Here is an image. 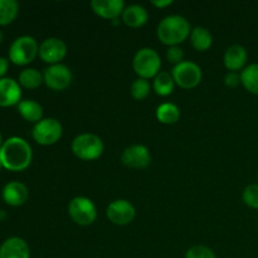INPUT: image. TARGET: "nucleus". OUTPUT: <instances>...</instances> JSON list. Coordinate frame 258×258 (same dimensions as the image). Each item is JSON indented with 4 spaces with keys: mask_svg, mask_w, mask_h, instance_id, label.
<instances>
[{
    "mask_svg": "<svg viewBox=\"0 0 258 258\" xmlns=\"http://www.w3.org/2000/svg\"><path fill=\"white\" fill-rule=\"evenodd\" d=\"M33 151L29 144L22 138H9L0 149V161L7 170L23 171L30 165Z\"/></svg>",
    "mask_w": 258,
    "mask_h": 258,
    "instance_id": "f257e3e1",
    "label": "nucleus"
},
{
    "mask_svg": "<svg viewBox=\"0 0 258 258\" xmlns=\"http://www.w3.org/2000/svg\"><path fill=\"white\" fill-rule=\"evenodd\" d=\"M190 23L181 15H168L158 25L156 35L163 44L175 47L190 35Z\"/></svg>",
    "mask_w": 258,
    "mask_h": 258,
    "instance_id": "f03ea898",
    "label": "nucleus"
},
{
    "mask_svg": "<svg viewBox=\"0 0 258 258\" xmlns=\"http://www.w3.org/2000/svg\"><path fill=\"white\" fill-rule=\"evenodd\" d=\"M72 153L83 161H92L100 158L105 150L103 141L95 134L85 133L76 136L72 141Z\"/></svg>",
    "mask_w": 258,
    "mask_h": 258,
    "instance_id": "7ed1b4c3",
    "label": "nucleus"
},
{
    "mask_svg": "<svg viewBox=\"0 0 258 258\" xmlns=\"http://www.w3.org/2000/svg\"><path fill=\"white\" fill-rule=\"evenodd\" d=\"M133 68L139 78H155L158 73H160V55L153 48H141L134 55Z\"/></svg>",
    "mask_w": 258,
    "mask_h": 258,
    "instance_id": "20e7f679",
    "label": "nucleus"
},
{
    "mask_svg": "<svg viewBox=\"0 0 258 258\" xmlns=\"http://www.w3.org/2000/svg\"><path fill=\"white\" fill-rule=\"evenodd\" d=\"M39 53L37 40L29 35H22L12 43L9 48V59L17 66L32 63Z\"/></svg>",
    "mask_w": 258,
    "mask_h": 258,
    "instance_id": "39448f33",
    "label": "nucleus"
},
{
    "mask_svg": "<svg viewBox=\"0 0 258 258\" xmlns=\"http://www.w3.org/2000/svg\"><path fill=\"white\" fill-rule=\"evenodd\" d=\"M63 135V126L57 118L47 117L34 125L32 130V138L39 145H54Z\"/></svg>",
    "mask_w": 258,
    "mask_h": 258,
    "instance_id": "423d86ee",
    "label": "nucleus"
},
{
    "mask_svg": "<svg viewBox=\"0 0 258 258\" xmlns=\"http://www.w3.org/2000/svg\"><path fill=\"white\" fill-rule=\"evenodd\" d=\"M68 214L78 226H91L97 218V208L90 198L76 197L68 204Z\"/></svg>",
    "mask_w": 258,
    "mask_h": 258,
    "instance_id": "0eeeda50",
    "label": "nucleus"
},
{
    "mask_svg": "<svg viewBox=\"0 0 258 258\" xmlns=\"http://www.w3.org/2000/svg\"><path fill=\"white\" fill-rule=\"evenodd\" d=\"M171 76L175 85H178L179 87L183 90H191L202 82L203 73H202V68L197 63L184 60L180 64L174 66Z\"/></svg>",
    "mask_w": 258,
    "mask_h": 258,
    "instance_id": "6e6552de",
    "label": "nucleus"
},
{
    "mask_svg": "<svg viewBox=\"0 0 258 258\" xmlns=\"http://www.w3.org/2000/svg\"><path fill=\"white\" fill-rule=\"evenodd\" d=\"M43 77H44V83L47 85V87L52 91H57V92L64 91L66 88L70 87L73 80L71 70L62 63L45 68Z\"/></svg>",
    "mask_w": 258,
    "mask_h": 258,
    "instance_id": "1a4fd4ad",
    "label": "nucleus"
},
{
    "mask_svg": "<svg viewBox=\"0 0 258 258\" xmlns=\"http://www.w3.org/2000/svg\"><path fill=\"white\" fill-rule=\"evenodd\" d=\"M106 216L108 221L116 226H127L135 219L136 209L133 203L126 199H117L108 204L106 209Z\"/></svg>",
    "mask_w": 258,
    "mask_h": 258,
    "instance_id": "9d476101",
    "label": "nucleus"
},
{
    "mask_svg": "<svg viewBox=\"0 0 258 258\" xmlns=\"http://www.w3.org/2000/svg\"><path fill=\"white\" fill-rule=\"evenodd\" d=\"M38 55L43 62L48 63L49 66L58 64L67 55V45L59 38H47L40 43Z\"/></svg>",
    "mask_w": 258,
    "mask_h": 258,
    "instance_id": "9b49d317",
    "label": "nucleus"
},
{
    "mask_svg": "<svg viewBox=\"0 0 258 258\" xmlns=\"http://www.w3.org/2000/svg\"><path fill=\"white\" fill-rule=\"evenodd\" d=\"M121 163L130 169H146L151 163V155L145 145H131L121 154Z\"/></svg>",
    "mask_w": 258,
    "mask_h": 258,
    "instance_id": "f8f14e48",
    "label": "nucleus"
},
{
    "mask_svg": "<svg viewBox=\"0 0 258 258\" xmlns=\"http://www.w3.org/2000/svg\"><path fill=\"white\" fill-rule=\"evenodd\" d=\"M22 98V87L13 78H0V107L19 105Z\"/></svg>",
    "mask_w": 258,
    "mask_h": 258,
    "instance_id": "ddd939ff",
    "label": "nucleus"
},
{
    "mask_svg": "<svg viewBox=\"0 0 258 258\" xmlns=\"http://www.w3.org/2000/svg\"><path fill=\"white\" fill-rule=\"evenodd\" d=\"M91 8L98 17L113 20L122 15L125 10V3L123 0H92Z\"/></svg>",
    "mask_w": 258,
    "mask_h": 258,
    "instance_id": "4468645a",
    "label": "nucleus"
},
{
    "mask_svg": "<svg viewBox=\"0 0 258 258\" xmlns=\"http://www.w3.org/2000/svg\"><path fill=\"white\" fill-rule=\"evenodd\" d=\"M0 258H30L29 246L20 237H10L0 246Z\"/></svg>",
    "mask_w": 258,
    "mask_h": 258,
    "instance_id": "2eb2a0df",
    "label": "nucleus"
},
{
    "mask_svg": "<svg viewBox=\"0 0 258 258\" xmlns=\"http://www.w3.org/2000/svg\"><path fill=\"white\" fill-rule=\"evenodd\" d=\"M29 191L20 181H10L3 188V199L10 207H20L28 201Z\"/></svg>",
    "mask_w": 258,
    "mask_h": 258,
    "instance_id": "dca6fc26",
    "label": "nucleus"
},
{
    "mask_svg": "<svg viewBox=\"0 0 258 258\" xmlns=\"http://www.w3.org/2000/svg\"><path fill=\"white\" fill-rule=\"evenodd\" d=\"M247 59H248V53L246 48L239 44H233L226 50L223 57L224 66L229 72H238L243 71L246 66Z\"/></svg>",
    "mask_w": 258,
    "mask_h": 258,
    "instance_id": "f3484780",
    "label": "nucleus"
},
{
    "mask_svg": "<svg viewBox=\"0 0 258 258\" xmlns=\"http://www.w3.org/2000/svg\"><path fill=\"white\" fill-rule=\"evenodd\" d=\"M122 22L130 28H141L148 23L149 13L144 7L138 4L128 5L125 8L122 15Z\"/></svg>",
    "mask_w": 258,
    "mask_h": 258,
    "instance_id": "a211bd4d",
    "label": "nucleus"
},
{
    "mask_svg": "<svg viewBox=\"0 0 258 258\" xmlns=\"http://www.w3.org/2000/svg\"><path fill=\"white\" fill-rule=\"evenodd\" d=\"M18 112L25 121L39 122L43 120V107L33 100H23L18 105Z\"/></svg>",
    "mask_w": 258,
    "mask_h": 258,
    "instance_id": "6ab92c4d",
    "label": "nucleus"
},
{
    "mask_svg": "<svg viewBox=\"0 0 258 258\" xmlns=\"http://www.w3.org/2000/svg\"><path fill=\"white\" fill-rule=\"evenodd\" d=\"M190 43L196 50L206 52L211 48L212 43H213V37L207 28L196 27L194 29H191Z\"/></svg>",
    "mask_w": 258,
    "mask_h": 258,
    "instance_id": "aec40b11",
    "label": "nucleus"
},
{
    "mask_svg": "<svg viewBox=\"0 0 258 258\" xmlns=\"http://www.w3.org/2000/svg\"><path fill=\"white\" fill-rule=\"evenodd\" d=\"M156 118L159 122L164 123V125H173V123L178 122L180 118V110L174 103H161L156 108Z\"/></svg>",
    "mask_w": 258,
    "mask_h": 258,
    "instance_id": "412c9836",
    "label": "nucleus"
},
{
    "mask_svg": "<svg viewBox=\"0 0 258 258\" xmlns=\"http://www.w3.org/2000/svg\"><path fill=\"white\" fill-rule=\"evenodd\" d=\"M175 88V82L171 76V73L168 72H160L158 73L153 82V90L155 93L161 97H166V96L171 95Z\"/></svg>",
    "mask_w": 258,
    "mask_h": 258,
    "instance_id": "4be33fe9",
    "label": "nucleus"
},
{
    "mask_svg": "<svg viewBox=\"0 0 258 258\" xmlns=\"http://www.w3.org/2000/svg\"><path fill=\"white\" fill-rule=\"evenodd\" d=\"M18 83L20 85V87H24L27 90H35L42 83H44V77L35 68H27L19 73Z\"/></svg>",
    "mask_w": 258,
    "mask_h": 258,
    "instance_id": "5701e85b",
    "label": "nucleus"
},
{
    "mask_svg": "<svg viewBox=\"0 0 258 258\" xmlns=\"http://www.w3.org/2000/svg\"><path fill=\"white\" fill-rule=\"evenodd\" d=\"M241 82L249 93L258 96V63L244 67L241 72Z\"/></svg>",
    "mask_w": 258,
    "mask_h": 258,
    "instance_id": "b1692460",
    "label": "nucleus"
},
{
    "mask_svg": "<svg viewBox=\"0 0 258 258\" xmlns=\"http://www.w3.org/2000/svg\"><path fill=\"white\" fill-rule=\"evenodd\" d=\"M19 5L15 0H0V25H8L17 18Z\"/></svg>",
    "mask_w": 258,
    "mask_h": 258,
    "instance_id": "393cba45",
    "label": "nucleus"
},
{
    "mask_svg": "<svg viewBox=\"0 0 258 258\" xmlns=\"http://www.w3.org/2000/svg\"><path fill=\"white\" fill-rule=\"evenodd\" d=\"M150 82H149V80H144V78H138V80L134 81L130 88L131 96L138 101L145 100V98L150 95Z\"/></svg>",
    "mask_w": 258,
    "mask_h": 258,
    "instance_id": "a878e982",
    "label": "nucleus"
},
{
    "mask_svg": "<svg viewBox=\"0 0 258 258\" xmlns=\"http://www.w3.org/2000/svg\"><path fill=\"white\" fill-rule=\"evenodd\" d=\"M244 204L252 209H258V184H249L242 194Z\"/></svg>",
    "mask_w": 258,
    "mask_h": 258,
    "instance_id": "bb28decb",
    "label": "nucleus"
},
{
    "mask_svg": "<svg viewBox=\"0 0 258 258\" xmlns=\"http://www.w3.org/2000/svg\"><path fill=\"white\" fill-rule=\"evenodd\" d=\"M185 258H217V256L209 247L197 244L186 251Z\"/></svg>",
    "mask_w": 258,
    "mask_h": 258,
    "instance_id": "cd10ccee",
    "label": "nucleus"
},
{
    "mask_svg": "<svg viewBox=\"0 0 258 258\" xmlns=\"http://www.w3.org/2000/svg\"><path fill=\"white\" fill-rule=\"evenodd\" d=\"M166 59L169 60V63H173V64L178 66L181 62H184V52L179 45L175 47H169L166 50Z\"/></svg>",
    "mask_w": 258,
    "mask_h": 258,
    "instance_id": "c85d7f7f",
    "label": "nucleus"
},
{
    "mask_svg": "<svg viewBox=\"0 0 258 258\" xmlns=\"http://www.w3.org/2000/svg\"><path fill=\"white\" fill-rule=\"evenodd\" d=\"M224 83L231 88H236L241 85V75L238 72H228L224 77Z\"/></svg>",
    "mask_w": 258,
    "mask_h": 258,
    "instance_id": "c756f323",
    "label": "nucleus"
},
{
    "mask_svg": "<svg viewBox=\"0 0 258 258\" xmlns=\"http://www.w3.org/2000/svg\"><path fill=\"white\" fill-rule=\"evenodd\" d=\"M151 4H153L154 7L159 8V9H164V8L166 7H170V5L173 4V0H160V2H159V0H153Z\"/></svg>",
    "mask_w": 258,
    "mask_h": 258,
    "instance_id": "7c9ffc66",
    "label": "nucleus"
},
{
    "mask_svg": "<svg viewBox=\"0 0 258 258\" xmlns=\"http://www.w3.org/2000/svg\"><path fill=\"white\" fill-rule=\"evenodd\" d=\"M8 67H9V62L7 58L0 57V78H4V75L7 73Z\"/></svg>",
    "mask_w": 258,
    "mask_h": 258,
    "instance_id": "2f4dec72",
    "label": "nucleus"
},
{
    "mask_svg": "<svg viewBox=\"0 0 258 258\" xmlns=\"http://www.w3.org/2000/svg\"><path fill=\"white\" fill-rule=\"evenodd\" d=\"M5 217H7V214H5V212H4V211H0V219L5 218Z\"/></svg>",
    "mask_w": 258,
    "mask_h": 258,
    "instance_id": "473e14b6",
    "label": "nucleus"
},
{
    "mask_svg": "<svg viewBox=\"0 0 258 258\" xmlns=\"http://www.w3.org/2000/svg\"><path fill=\"white\" fill-rule=\"evenodd\" d=\"M3 40H4V34H3V32L0 30V44L3 43Z\"/></svg>",
    "mask_w": 258,
    "mask_h": 258,
    "instance_id": "72a5a7b5",
    "label": "nucleus"
},
{
    "mask_svg": "<svg viewBox=\"0 0 258 258\" xmlns=\"http://www.w3.org/2000/svg\"><path fill=\"white\" fill-rule=\"evenodd\" d=\"M3 136H2V133H0V149H2V146H3Z\"/></svg>",
    "mask_w": 258,
    "mask_h": 258,
    "instance_id": "f704fd0d",
    "label": "nucleus"
},
{
    "mask_svg": "<svg viewBox=\"0 0 258 258\" xmlns=\"http://www.w3.org/2000/svg\"><path fill=\"white\" fill-rule=\"evenodd\" d=\"M112 23H113V25H117L118 24V18H117V19H113Z\"/></svg>",
    "mask_w": 258,
    "mask_h": 258,
    "instance_id": "c9c22d12",
    "label": "nucleus"
},
{
    "mask_svg": "<svg viewBox=\"0 0 258 258\" xmlns=\"http://www.w3.org/2000/svg\"><path fill=\"white\" fill-rule=\"evenodd\" d=\"M2 166H3V164H2V161H0V169H2Z\"/></svg>",
    "mask_w": 258,
    "mask_h": 258,
    "instance_id": "e433bc0d",
    "label": "nucleus"
}]
</instances>
